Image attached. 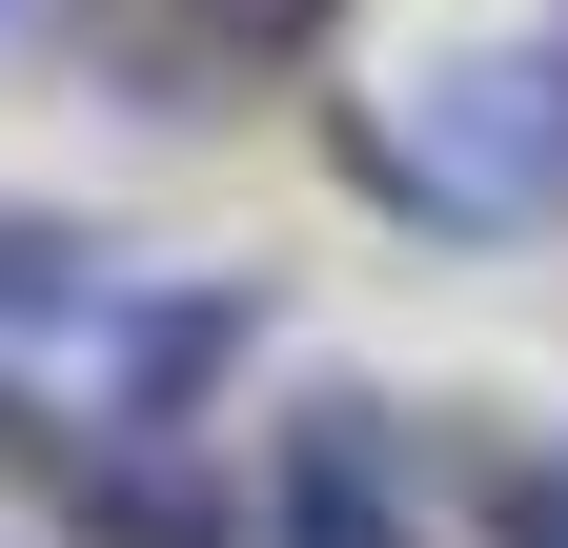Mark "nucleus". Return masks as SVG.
I'll list each match as a JSON object with an SVG mask.
<instances>
[{
    "label": "nucleus",
    "mask_w": 568,
    "mask_h": 548,
    "mask_svg": "<svg viewBox=\"0 0 568 548\" xmlns=\"http://www.w3.org/2000/svg\"><path fill=\"white\" fill-rule=\"evenodd\" d=\"M284 548H386V488H366V447H345V427L284 447Z\"/></svg>",
    "instance_id": "nucleus-1"
},
{
    "label": "nucleus",
    "mask_w": 568,
    "mask_h": 548,
    "mask_svg": "<svg viewBox=\"0 0 568 548\" xmlns=\"http://www.w3.org/2000/svg\"><path fill=\"white\" fill-rule=\"evenodd\" d=\"M224 346H244V305H142V366H122V386H142V406H203Z\"/></svg>",
    "instance_id": "nucleus-2"
},
{
    "label": "nucleus",
    "mask_w": 568,
    "mask_h": 548,
    "mask_svg": "<svg viewBox=\"0 0 568 548\" xmlns=\"http://www.w3.org/2000/svg\"><path fill=\"white\" fill-rule=\"evenodd\" d=\"M41 305H102V244H61V224H0V325H41Z\"/></svg>",
    "instance_id": "nucleus-3"
},
{
    "label": "nucleus",
    "mask_w": 568,
    "mask_h": 548,
    "mask_svg": "<svg viewBox=\"0 0 568 548\" xmlns=\"http://www.w3.org/2000/svg\"><path fill=\"white\" fill-rule=\"evenodd\" d=\"M508 548H568V467H508V508H487Z\"/></svg>",
    "instance_id": "nucleus-4"
},
{
    "label": "nucleus",
    "mask_w": 568,
    "mask_h": 548,
    "mask_svg": "<svg viewBox=\"0 0 568 548\" xmlns=\"http://www.w3.org/2000/svg\"><path fill=\"white\" fill-rule=\"evenodd\" d=\"M0 467H41V427H21V406H0Z\"/></svg>",
    "instance_id": "nucleus-5"
}]
</instances>
